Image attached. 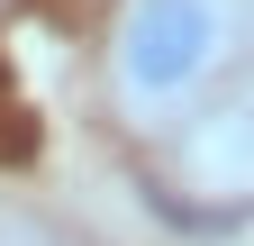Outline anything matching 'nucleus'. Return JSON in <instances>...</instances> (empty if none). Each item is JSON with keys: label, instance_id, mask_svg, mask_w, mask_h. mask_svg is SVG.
Instances as JSON below:
<instances>
[{"label": "nucleus", "instance_id": "nucleus-2", "mask_svg": "<svg viewBox=\"0 0 254 246\" xmlns=\"http://www.w3.org/2000/svg\"><path fill=\"white\" fill-rule=\"evenodd\" d=\"M173 137H190V182L200 192H254V73L218 91V110H190Z\"/></svg>", "mask_w": 254, "mask_h": 246}, {"label": "nucleus", "instance_id": "nucleus-1", "mask_svg": "<svg viewBox=\"0 0 254 246\" xmlns=\"http://www.w3.org/2000/svg\"><path fill=\"white\" fill-rule=\"evenodd\" d=\"M254 64V0H118L100 73L127 128L173 137L190 110H209Z\"/></svg>", "mask_w": 254, "mask_h": 246}]
</instances>
